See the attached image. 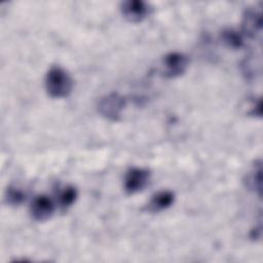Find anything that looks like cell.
<instances>
[{"label":"cell","instance_id":"1","mask_svg":"<svg viewBox=\"0 0 263 263\" xmlns=\"http://www.w3.org/2000/svg\"><path fill=\"white\" fill-rule=\"evenodd\" d=\"M45 89L53 99L66 98L72 92L73 79L65 69L51 67L45 76Z\"/></svg>","mask_w":263,"mask_h":263},{"label":"cell","instance_id":"2","mask_svg":"<svg viewBox=\"0 0 263 263\" xmlns=\"http://www.w3.org/2000/svg\"><path fill=\"white\" fill-rule=\"evenodd\" d=\"M125 107V99L118 92H111L100 99L98 103L99 113L106 119L118 121Z\"/></svg>","mask_w":263,"mask_h":263},{"label":"cell","instance_id":"3","mask_svg":"<svg viewBox=\"0 0 263 263\" xmlns=\"http://www.w3.org/2000/svg\"><path fill=\"white\" fill-rule=\"evenodd\" d=\"M189 64L188 58L181 52H170L160 62V73L166 78H176L185 73Z\"/></svg>","mask_w":263,"mask_h":263},{"label":"cell","instance_id":"4","mask_svg":"<svg viewBox=\"0 0 263 263\" xmlns=\"http://www.w3.org/2000/svg\"><path fill=\"white\" fill-rule=\"evenodd\" d=\"M150 180V172L143 167H132L124 178V190L127 194H136L143 191Z\"/></svg>","mask_w":263,"mask_h":263},{"label":"cell","instance_id":"5","mask_svg":"<svg viewBox=\"0 0 263 263\" xmlns=\"http://www.w3.org/2000/svg\"><path fill=\"white\" fill-rule=\"evenodd\" d=\"M120 10L124 18L130 23H140L144 21L151 11L148 3L142 0H127L120 5Z\"/></svg>","mask_w":263,"mask_h":263},{"label":"cell","instance_id":"6","mask_svg":"<svg viewBox=\"0 0 263 263\" xmlns=\"http://www.w3.org/2000/svg\"><path fill=\"white\" fill-rule=\"evenodd\" d=\"M262 17L260 9L256 7H248L241 20V31L250 38H256L261 34Z\"/></svg>","mask_w":263,"mask_h":263},{"label":"cell","instance_id":"7","mask_svg":"<svg viewBox=\"0 0 263 263\" xmlns=\"http://www.w3.org/2000/svg\"><path fill=\"white\" fill-rule=\"evenodd\" d=\"M54 212V203L51 198L46 195H37L30 204V215L38 222L48 220Z\"/></svg>","mask_w":263,"mask_h":263},{"label":"cell","instance_id":"8","mask_svg":"<svg viewBox=\"0 0 263 263\" xmlns=\"http://www.w3.org/2000/svg\"><path fill=\"white\" fill-rule=\"evenodd\" d=\"M175 200V194L168 190L158 191L153 194L147 204V211L150 213H159L170 208Z\"/></svg>","mask_w":263,"mask_h":263},{"label":"cell","instance_id":"9","mask_svg":"<svg viewBox=\"0 0 263 263\" xmlns=\"http://www.w3.org/2000/svg\"><path fill=\"white\" fill-rule=\"evenodd\" d=\"M221 40L226 46L233 49L240 48L243 45L242 35L239 32L231 29L225 30L221 33Z\"/></svg>","mask_w":263,"mask_h":263},{"label":"cell","instance_id":"10","mask_svg":"<svg viewBox=\"0 0 263 263\" xmlns=\"http://www.w3.org/2000/svg\"><path fill=\"white\" fill-rule=\"evenodd\" d=\"M77 195H78V193H77V190L75 187H73L71 185L64 187L58 195L60 206L64 210L70 208L75 202Z\"/></svg>","mask_w":263,"mask_h":263},{"label":"cell","instance_id":"11","mask_svg":"<svg viewBox=\"0 0 263 263\" xmlns=\"http://www.w3.org/2000/svg\"><path fill=\"white\" fill-rule=\"evenodd\" d=\"M246 184L249 189L257 190L260 194L261 192V164L260 162L256 163L252 171L248 174Z\"/></svg>","mask_w":263,"mask_h":263},{"label":"cell","instance_id":"12","mask_svg":"<svg viewBox=\"0 0 263 263\" xmlns=\"http://www.w3.org/2000/svg\"><path fill=\"white\" fill-rule=\"evenodd\" d=\"M5 200L9 205H20L25 200V193L15 187H8L5 193Z\"/></svg>","mask_w":263,"mask_h":263},{"label":"cell","instance_id":"13","mask_svg":"<svg viewBox=\"0 0 263 263\" xmlns=\"http://www.w3.org/2000/svg\"><path fill=\"white\" fill-rule=\"evenodd\" d=\"M245 110L248 115L252 116H261L262 110H261V100L252 98L251 100H248L245 105Z\"/></svg>","mask_w":263,"mask_h":263}]
</instances>
